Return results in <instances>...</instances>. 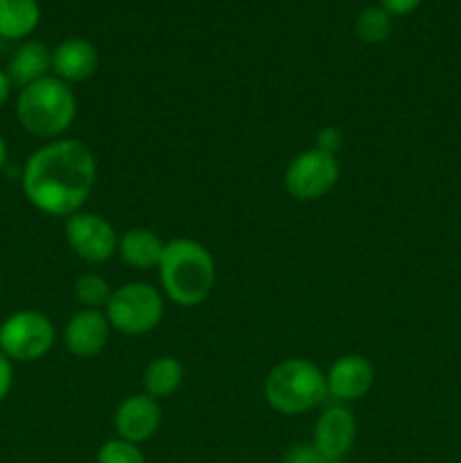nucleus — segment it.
<instances>
[{"label":"nucleus","instance_id":"4468645a","mask_svg":"<svg viewBox=\"0 0 461 463\" xmlns=\"http://www.w3.org/2000/svg\"><path fill=\"white\" fill-rule=\"evenodd\" d=\"M52 71V52L41 41H23L7 63V77L12 86L25 89L34 81L43 80Z\"/></svg>","mask_w":461,"mask_h":463},{"label":"nucleus","instance_id":"f257e3e1","mask_svg":"<svg viewBox=\"0 0 461 463\" xmlns=\"http://www.w3.org/2000/svg\"><path fill=\"white\" fill-rule=\"evenodd\" d=\"M98 179L93 149L77 138H57L27 156L23 165V194L36 211L71 217L84 208Z\"/></svg>","mask_w":461,"mask_h":463},{"label":"nucleus","instance_id":"a878e982","mask_svg":"<svg viewBox=\"0 0 461 463\" xmlns=\"http://www.w3.org/2000/svg\"><path fill=\"white\" fill-rule=\"evenodd\" d=\"M7 156H9V152H7V143H5L3 134H0V172H3V167L7 165Z\"/></svg>","mask_w":461,"mask_h":463},{"label":"nucleus","instance_id":"9b49d317","mask_svg":"<svg viewBox=\"0 0 461 463\" xmlns=\"http://www.w3.org/2000/svg\"><path fill=\"white\" fill-rule=\"evenodd\" d=\"M355 439L357 420L346 405H330L316 416L312 443L330 459L342 461L353 450Z\"/></svg>","mask_w":461,"mask_h":463},{"label":"nucleus","instance_id":"1a4fd4ad","mask_svg":"<svg viewBox=\"0 0 461 463\" xmlns=\"http://www.w3.org/2000/svg\"><path fill=\"white\" fill-rule=\"evenodd\" d=\"M375 369L364 355H342L325 371V392L330 398L342 402L362 401L373 389Z\"/></svg>","mask_w":461,"mask_h":463},{"label":"nucleus","instance_id":"f8f14e48","mask_svg":"<svg viewBox=\"0 0 461 463\" xmlns=\"http://www.w3.org/2000/svg\"><path fill=\"white\" fill-rule=\"evenodd\" d=\"M111 324L102 310H86L81 307L80 312L71 317V321L63 328V346L71 355L80 360L99 355L107 348L108 337H111Z\"/></svg>","mask_w":461,"mask_h":463},{"label":"nucleus","instance_id":"2eb2a0df","mask_svg":"<svg viewBox=\"0 0 461 463\" xmlns=\"http://www.w3.org/2000/svg\"><path fill=\"white\" fill-rule=\"evenodd\" d=\"M163 251H165V242L158 238V233H154L152 229H143V226H136V229L122 233L120 242H118V256L134 269L158 267Z\"/></svg>","mask_w":461,"mask_h":463},{"label":"nucleus","instance_id":"423d86ee","mask_svg":"<svg viewBox=\"0 0 461 463\" xmlns=\"http://www.w3.org/2000/svg\"><path fill=\"white\" fill-rule=\"evenodd\" d=\"M57 342L50 317L39 310H18L0 324V351L12 362L43 360Z\"/></svg>","mask_w":461,"mask_h":463},{"label":"nucleus","instance_id":"b1692460","mask_svg":"<svg viewBox=\"0 0 461 463\" xmlns=\"http://www.w3.org/2000/svg\"><path fill=\"white\" fill-rule=\"evenodd\" d=\"M382 3V7L387 9L389 14H393V16H405V14L414 12L416 7L420 5V0H380Z\"/></svg>","mask_w":461,"mask_h":463},{"label":"nucleus","instance_id":"39448f33","mask_svg":"<svg viewBox=\"0 0 461 463\" xmlns=\"http://www.w3.org/2000/svg\"><path fill=\"white\" fill-rule=\"evenodd\" d=\"M104 315L116 333L138 337L158 328L165 315V301L158 288L134 280L113 289Z\"/></svg>","mask_w":461,"mask_h":463},{"label":"nucleus","instance_id":"7ed1b4c3","mask_svg":"<svg viewBox=\"0 0 461 463\" xmlns=\"http://www.w3.org/2000/svg\"><path fill=\"white\" fill-rule=\"evenodd\" d=\"M16 118L27 134L43 140H57L77 118V98L71 84L48 75L21 89L16 98Z\"/></svg>","mask_w":461,"mask_h":463},{"label":"nucleus","instance_id":"4be33fe9","mask_svg":"<svg viewBox=\"0 0 461 463\" xmlns=\"http://www.w3.org/2000/svg\"><path fill=\"white\" fill-rule=\"evenodd\" d=\"M342 145H343V136L337 127H324V129H319V134H316L315 147L324 149V152L334 154V156H337V152L342 149Z\"/></svg>","mask_w":461,"mask_h":463},{"label":"nucleus","instance_id":"a211bd4d","mask_svg":"<svg viewBox=\"0 0 461 463\" xmlns=\"http://www.w3.org/2000/svg\"><path fill=\"white\" fill-rule=\"evenodd\" d=\"M391 14L384 7H366L355 21V34L364 43H384L391 36Z\"/></svg>","mask_w":461,"mask_h":463},{"label":"nucleus","instance_id":"ddd939ff","mask_svg":"<svg viewBox=\"0 0 461 463\" xmlns=\"http://www.w3.org/2000/svg\"><path fill=\"white\" fill-rule=\"evenodd\" d=\"M98 66V48L86 39H66L52 50V72L66 84L90 80Z\"/></svg>","mask_w":461,"mask_h":463},{"label":"nucleus","instance_id":"9d476101","mask_svg":"<svg viewBox=\"0 0 461 463\" xmlns=\"http://www.w3.org/2000/svg\"><path fill=\"white\" fill-rule=\"evenodd\" d=\"M161 420V402L154 401L147 393H134V396L125 398L116 407L113 430H116L118 439H125V441L136 443V446H143L145 441H149L158 432Z\"/></svg>","mask_w":461,"mask_h":463},{"label":"nucleus","instance_id":"0eeeda50","mask_svg":"<svg viewBox=\"0 0 461 463\" xmlns=\"http://www.w3.org/2000/svg\"><path fill=\"white\" fill-rule=\"evenodd\" d=\"M339 158L319 147L296 154L285 167L283 184L296 202H316L325 197L339 181Z\"/></svg>","mask_w":461,"mask_h":463},{"label":"nucleus","instance_id":"393cba45","mask_svg":"<svg viewBox=\"0 0 461 463\" xmlns=\"http://www.w3.org/2000/svg\"><path fill=\"white\" fill-rule=\"evenodd\" d=\"M9 93H12V81H9L7 72L0 68V107H5V102L9 99Z\"/></svg>","mask_w":461,"mask_h":463},{"label":"nucleus","instance_id":"20e7f679","mask_svg":"<svg viewBox=\"0 0 461 463\" xmlns=\"http://www.w3.org/2000/svg\"><path fill=\"white\" fill-rule=\"evenodd\" d=\"M325 398V371L303 357L280 362L265 380L267 405L283 416H301L316 410Z\"/></svg>","mask_w":461,"mask_h":463},{"label":"nucleus","instance_id":"5701e85b","mask_svg":"<svg viewBox=\"0 0 461 463\" xmlns=\"http://www.w3.org/2000/svg\"><path fill=\"white\" fill-rule=\"evenodd\" d=\"M14 387V362L0 351V402L9 396Z\"/></svg>","mask_w":461,"mask_h":463},{"label":"nucleus","instance_id":"412c9836","mask_svg":"<svg viewBox=\"0 0 461 463\" xmlns=\"http://www.w3.org/2000/svg\"><path fill=\"white\" fill-rule=\"evenodd\" d=\"M283 463H339L324 452L316 450L315 443H294L287 452H285Z\"/></svg>","mask_w":461,"mask_h":463},{"label":"nucleus","instance_id":"6ab92c4d","mask_svg":"<svg viewBox=\"0 0 461 463\" xmlns=\"http://www.w3.org/2000/svg\"><path fill=\"white\" fill-rule=\"evenodd\" d=\"M113 288L102 274H81L75 280V298L86 310H102L111 298Z\"/></svg>","mask_w":461,"mask_h":463},{"label":"nucleus","instance_id":"aec40b11","mask_svg":"<svg viewBox=\"0 0 461 463\" xmlns=\"http://www.w3.org/2000/svg\"><path fill=\"white\" fill-rule=\"evenodd\" d=\"M95 459H98V463H145V455L140 446L116 437L99 446Z\"/></svg>","mask_w":461,"mask_h":463},{"label":"nucleus","instance_id":"f03ea898","mask_svg":"<svg viewBox=\"0 0 461 463\" xmlns=\"http://www.w3.org/2000/svg\"><path fill=\"white\" fill-rule=\"evenodd\" d=\"M161 289L179 307H194L211 297L217 269L212 253L202 242L176 238L165 242L158 262Z\"/></svg>","mask_w":461,"mask_h":463},{"label":"nucleus","instance_id":"dca6fc26","mask_svg":"<svg viewBox=\"0 0 461 463\" xmlns=\"http://www.w3.org/2000/svg\"><path fill=\"white\" fill-rule=\"evenodd\" d=\"M185 380V369L176 357L172 355H161L154 357L147 366H145L143 384L145 393L152 396L154 401H165V398L174 396L181 389Z\"/></svg>","mask_w":461,"mask_h":463},{"label":"nucleus","instance_id":"6e6552de","mask_svg":"<svg viewBox=\"0 0 461 463\" xmlns=\"http://www.w3.org/2000/svg\"><path fill=\"white\" fill-rule=\"evenodd\" d=\"M66 242L80 260L102 265L118 253L116 229L98 213L80 211L66 217Z\"/></svg>","mask_w":461,"mask_h":463},{"label":"nucleus","instance_id":"f3484780","mask_svg":"<svg viewBox=\"0 0 461 463\" xmlns=\"http://www.w3.org/2000/svg\"><path fill=\"white\" fill-rule=\"evenodd\" d=\"M39 21V0H0V39H27L36 30Z\"/></svg>","mask_w":461,"mask_h":463}]
</instances>
